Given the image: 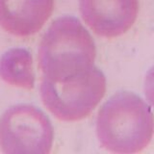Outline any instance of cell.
I'll return each mask as SVG.
<instances>
[{"label": "cell", "mask_w": 154, "mask_h": 154, "mask_svg": "<svg viewBox=\"0 0 154 154\" xmlns=\"http://www.w3.org/2000/svg\"><path fill=\"white\" fill-rule=\"evenodd\" d=\"M96 49L89 31L79 19L57 18L43 36L38 60L43 79L65 82L94 66Z\"/></svg>", "instance_id": "cell-1"}, {"label": "cell", "mask_w": 154, "mask_h": 154, "mask_svg": "<svg viewBox=\"0 0 154 154\" xmlns=\"http://www.w3.org/2000/svg\"><path fill=\"white\" fill-rule=\"evenodd\" d=\"M96 135L111 152L136 153L150 143L153 115L141 96L119 91L106 101L96 119Z\"/></svg>", "instance_id": "cell-2"}, {"label": "cell", "mask_w": 154, "mask_h": 154, "mask_svg": "<svg viewBox=\"0 0 154 154\" xmlns=\"http://www.w3.org/2000/svg\"><path fill=\"white\" fill-rule=\"evenodd\" d=\"M106 93V78L94 66L65 82L42 79L41 94L45 107L56 118L66 122L85 119Z\"/></svg>", "instance_id": "cell-3"}, {"label": "cell", "mask_w": 154, "mask_h": 154, "mask_svg": "<svg viewBox=\"0 0 154 154\" xmlns=\"http://www.w3.org/2000/svg\"><path fill=\"white\" fill-rule=\"evenodd\" d=\"M53 139L50 119L36 106H12L0 119V148L5 153L47 154Z\"/></svg>", "instance_id": "cell-4"}, {"label": "cell", "mask_w": 154, "mask_h": 154, "mask_svg": "<svg viewBox=\"0 0 154 154\" xmlns=\"http://www.w3.org/2000/svg\"><path fill=\"white\" fill-rule=\"evenodd\" d=\"M81 16L96 35L106 38L126 33L135 23L138 0H79Z\"/></svg>", "instance_id": "cell-5"}, {"label": "cell", "mask_w": 154, "mask_h": 154, "mask_svg": "<svg viewBox=\"0 0 154 154\" xmlns=\"http://www.w3.org/2000/svg\"><path fill=\"white\" fill-rule=\"evenodd\" d=\"M54 0H0V26L18 37L40 31L52 14Z\"/></svg>", "instance_id": "cell-6"}, {"label": "cell", "mask_w": 154, "mask_h": 154, "mask_svg": "<svg viewBox=\"0 0 154 154\" xmlns=\"http://www.w3.org/2000/svg\"><path fill=\"white\" fill-rule=\"evenodd\" d=\"M0 77L6 83L32 90L35 85L31 53L24 48H11L0 58Z\"/></svg>", "instance_id": "cell-7"}]
</instances>
